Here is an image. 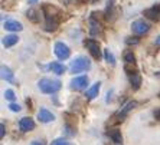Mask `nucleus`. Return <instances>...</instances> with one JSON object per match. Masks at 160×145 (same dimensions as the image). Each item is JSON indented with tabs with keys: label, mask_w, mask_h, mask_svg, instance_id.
<instances>
[{
	"label": "nucleus",
	"mask_w": 160,
	"mask_h": 145,
	"mask_svg": "<svg viewBox=\"0 0 160 145\" xmlns=\"http://www.w3.org/2000/svg\"><path fill=\"white\" fill-rule=\"evenodd\" d=\"M89 32H91V35L101 33V25H100V22H97L94 17L89 19Z\"/></svg>",
	"instance_id": "nucleus-13"
},
{
	"label": "nucleus",
	"mask_w": 160,
	"mask_h": 145,
	"mask_svg": "<svg viewBox=\"0 0 160 145\" xmlns=\"http://www.w3.org/2000/svg\"><path fill=\"white\" fill-rule=\"evenodd\" d=\"M154 116H156V119H159V118H160V109L154 111Z\"/></svg>",
	"instance_id": "nucleus-29"
},
{
	"label": "nucleus",
	"mask_w": 160,
	"mask_h": 145,
	"mask_svg": "<svg viewBox=\"0 0 160 145\" xmlns=\"http://www.w3.org/2000/svg\"><path fill=\"white\" fill-rule=\"evenodd\" d=\"M144 16H147V17L152 19V20H157V19H159V10H157L156 7L147 9V10H144Z\"/></svg>",
	"instance_id": "nucleus-19"
},
{
	"label": "nucleus",
	"mask_w": 160,
	"mask_h": 145,
	"mask_svg": "<svg viewBox=\"0 0 160 145\" xmlns=\"http://www.w3.org/2000/svg\"><path fill=\"white\" fill-rule=\"evenodd\" d=\"M126 42L128 43V45H137V43H138V39H137V37H128Z\"/></svg>",
	"instance_id": "nucleus-26"
},
{
	"label": "nucleus",
	"mask_w": 160,
	"mask_h": 145,
	"mask_svg": "<svg viewBox=\"0 0 160 145\" xmlns=\"http://www.w3.org/2000/svg\"><path fill=\"white\" fill-rule=\"evenodd\" d=\"M85 48L89 50V53L95 58V59H98L101 55V50H100V45H98V42H95L94 39H87L85 40Z\"/></svg>",
	"instance_id": "nucleus-6"
},
{
	"label": "nucleus",
	"mask_w": 160,
	"mask_h": 145,
	"mask_svg": "<svg viewBox=\"0 0 160 145\" xmlns=\"http://www.w3.org/2000/svg\"><path fill=\"white\" fill-rule=\"evenodd\" d=\"M30 145H45V142L43 141H33Z\"/></svg>",
	"instance_id": "nucleus-28"
},
{
	"label": "nucleus",
	"mask_w": 160,
	"mask_h": 145,
	"mask_svg": "<svg viewBox=\"0 0 160 145\" xmlns=\"http://www.w3.org/2000/svg\"><path fill=\"white\" fill-rule=\"evenodd\" d=\"M108 135H110V138L112 139V142H116L117 145H120L121 142H123V138H121V132H120L118 129H111L110 132H108Z\"/></svg>",
	"instance_id": "nucleus-17"
},
{
	"label": "nucleus",
	"mask_w": 160,
	"mask_h": 145,
	"mask_svg": "<svg viewBox=\"0 0 160 145\" xmlns=\"http://www.w3.org/2000/svg\"><path fill=\"white\" fill-rule=\"evenodd\" d=\"M39 89L43 93H55L61 89V82L56 81V79H48L43 78L39 81Z\"/></svg>",
	"instance_id": "nucleus-1"
},
{
	"label": "nucleus",
	"mask_w": 160,
	"mask_h": 145,
	"mask_svg": "<svg viewBox=\"0 0 160 145\" xmlns=\"http://www.w3.org/2000/svg\"><path fill=\"white\" fill-rule=\"evenodd\" d=\"M49 69L56 75H62L65 72V66L62 63H59V62H52V63L49 65Z\"/></svg>",
	"instance_id": "nucleus-16"
},
{
	"label": "nucleus",
	"mask_w": 160,
	"mask_h": 145,
	"mask_svg": "<svg viewBox=\"0 0 160 145\" xmlns=\"http://www.w3.org/2000/svg\"><path fill=\"white\" fill-rule=\"evenodd\" d=\"M104 58L110 65H116V58H114V55H112L111 52H110V49H105L104 50Z\"/></svg>",
	"instance_id": "nucleus-20"
},
{
	"label": "nucleus",
	"mask_w": 160,
	"mask_h": 145,
	"mask_svg": "<svg viewBox=\"0 0 160 145\" xmlns=\"http://www.w3.org/2000/svg\"><path fill=\"white\" fill-rule=\"evenodd\" d=\"M4 29L10 30V32H20L23 29V26L18 20H8V22H4Z\"/></svg>",
	"instance_id": "nucleus-9"
},
{
	"label": "nucleus",
	"mask_w": 160,
	"mask_h": 145,
	"mask_svg": "<svg viewBox=\"0 0 160 145\" xmlns=\"http://www.w3.org/2000/svg\"><path fill=\"white\" fill-rule=\"evenodd\" d=\"M149 29H150L149 23L144 22L143 19H138V20L133 22V25H131V30H133V33H136V35H144L149 32Z\"/></svg>",
	"instance_id": "nucleus-3"
},
{
	"label": "nucleus",
	"mask_w": 160,
	"mask_h": 145,
	"mask_svg": "<svg viewBox=\"0 0 160 145\" xmlns=\"http://www.w3.org/2000/svg\"><path fill=\"white\" fill-rule=\"evenodd\" d=\"M55 55L58 56L59 59H68L69 55H71V50H69V48H68L65 43L58 42V43H55Z\"/></svg>",
	"instance_id": "nucleus-4"
},
{
	"label": "nucleus",
	"mask_w": 160,
	"mask_h": 145,
	"mask_svg": "<svg viewBox=\"0 0 160 145\" xmlns=\"http://www.w3.org/2000/svg\"><path fill=\"white\" fill-rule=\"evenodd\" d=\"M9 109H10L12 112H19L20 111V106H19L18 104H10L9 105Z\"/></svg>",
	"instance_id": "nucleus-25"
},
{
	"label": "nucleus",
	"mask_w": 160,
	"mask_h": 145,
	"mask_svg": "<svg viewBox=\"0 0 160 145\" xmlns=\"http://www.w3.org/2000/svg\"><path fill=\"white\" fill-rule=\"evenodd\" d=\"M4 137V124H0V138Z\"/></svg>",
	"instance_id": "nucleus-27"
},
{
	"label": "nucleus",
	"mask_w": 160,
	"mask_h": 145,
	"mask_svg": "<svg viewBox=\"0 0 160 145\" xmlns=\"http://www.w3.org/2000/svg\"><path fill=\"white\" fill-rule=\"evenodd\" d=\"M136 106H137V102H133V101H131V102H128V104L124 105L123 108H121V109L118 111V114H117V116L120 118V121H123L121 118H124V116H126L127 114H128V112L131 111V109L136 108Z\"/></svg>",
	"instance_id": "nucleus-11"
},
{
	"label": "nucleus",
	"mask_w": 160,
	"mask_h": 145,
	"mask_svg": "<svg viewBox=\"0 0 160 145\" xmlns=\"http://www.w3.org/2000/svg\"><path fill=\"white\" fill-rule=\"evenodd\" d=\"M28 17L30 19V20H32V22H36L38 20V17H36V12L33 10V9H30V10H28Z\"/></svg>",
	"instance_id": "nucleus-24"
},
{
	"label": "nucleus",
	"mask_w": 160,
	"mask_h": 145,
	"mask_svg": "<svg viewBox=\"0 0 160 145\" xmlns=\"http://www.w3.org/2000/svg\"><path fill=\"white\" fill-rule=\"evenodd\" d=\"M4 98L8 101H15V92L12 89H8L6 92H4Z\"/></svg>",
	"instance_id": "nucleus-23"
},
{
	"label": "nucleus",
	"mask_w": 160,
	"mask_h": 145,
	"mask_svg": "<svg viewBox=\"0 0 160 145\" xmlns=\"http://www.w3.org/2000/svg\"><path fill=\"white\" fill-rule=\"evenodd\" d=\"M124 60H126L127 65H134V62H136V56L133 55V52H126L124 53Z\"/></svg>",
	"instance_id": "nucleus-21"
},
{
	"label": "nucleus",
	"mask_w": 160,
	"mask_h": 145,
	"mask_svg": "<svg viewBox=\"0 0 160 145\" xmlns=\"http://www.w3.org/2000/svg\"><path fill=\"white\" fill-rule=\"evenodd\" d=\"M89 68H91V62H89V59H87L85 56H78V58H75V59L71 62V65H69V71H71L72 73H79V72L88 71Z\"/></svg>",
	"instance_id": "nucleus-2"
},
{
	"label": "nucleus",
	"mask_w": 160,
	"mask_h": 145,
	"mask_svg": "<svg viewBox=\"0 0 160 145\" xmlns=\"http://www.w3.org/2000/svg\"><path fill=\"white\" fill-rule=\"evenodd\" d=\"M58 27V20L55 19V16L52 15H46V23H45V29L48 32H53Z\"/></svg>",
	"instance_id": "nucleus-12"
},
{
	"label": "nucleus",
	"mask_w": 160,
	"mask_h": 145,
	"mask_svg": "<svg viewBox=\"0 0 160 145\" xmlns=\"http://www.w3.org/2000/svg\"><path fill=\"white\" fill-rule=\"evenodd\" d=\"M100 89H101V83H100V82H95V83H94L89 89H87V92H85L87 99H94L95 96H98Z\"/></svg>",
	"instance_id": "nucleus-10"
},
{
	"label": "nucleus",
	"mask_w": 160,
	"mask_h": 145,
	"mask_svg": "<svg viewBox=\"0 0 160 145\" xmlns=\"http://www.w3.org/2000/svg\"><path fill=\"white\" fill-rule=\"evenodd\" d=\"M33 3H36V0H29V4H33Z\"/></svg>",
	"instance_id": "nucleus-30"
},
{
	"label": "nucleus",
	"mask_w": 160,
	"mask_h": 145,
	"mask_svg": "<svg viewBox=\"0 0 160 145\" xmlns=\"http://www.w3.org/2000/svg\"><path fill=\"white\" fill-rule=\"evenodd\" d=\"M51 145H71V144H69L67 139H63V138H58V139H55Z\"/></svg>",
	"instance_id": "nucleus-22"
},
{
	"label": "nucleus",
	"mask_w": 160,
	"mask_h": 145,
	"mask_svg": "<svg viewBox=\"0 0 160 145\" xmlns=\"http://www.w3.org/2000/svg\"><path fill=\"white\" fill-rule=\"evenodd\" d=\"M19 40V37L16 35H8V36L3 37V46L4 48H10V46L16 45Z\"/></svg>",
	"instance_id": "nucleus-14"
},
{
	"label": "nucleus",
	"mask_w": 160,
	"mask_h": 145,
	"mask_svg": "<svg viewBox=\"0 0 160 145\" xmlns=\"http://www.w3.org/2000/svg\"><path fill=\"white\" fill-rule=\"evenodd\" d=\"M130 83H131V86H133L134 89H138L140 88V85H142V76L138 73H131L130 75Z\"/></svg>",
	"instance_id": "nucleus-15"
},
{
	"label": "nucleus",
	"mask_w": 160,
	"mask_h": 145,
	"mask_svg": "<svg viewBox=\"0 0 160 145\" xmlns=\"http://www.w3.org/2000/svg\"><path fill=\"white\" fill-rule=\"evenodd\" d=\"M88 85V78L87 76H77L71 81V89L74 91H82Z\"/></svg>",
	"instance_id": "nucleus-5"
},
{
	"label": "nucleus",
	"mask_w": 160,
	"mask_h": 145,
	"mask_svg": "<svg viewBox=\"0 0 160 145\" xmlns=\"http://www.w3.org/2000/svg\"><path fill=\"white\" fill-rule=\"evenodd\" d=\"M19 128H20L22 132H29V131H32L35 128V121L32 118L25 116V118H22L19 121Z\"/></svg>",
	"instance_id": "nucleus-7"
},
{
	"label": "nucleus",
	"mask_w": 160,
	"mask_h": 145,
	"mask_svg": "<svg viewBox=\"0 0 160 145\" xmlns=\"http://www.w3.org/2000/svg\"><path fill=\"white\" fill-rule=\"evenodd\" d=\"M0 71H2V78L4 79V81H8V82H13V73H12V71L9 69L8 66H2L0 68Z\"/></svg>",
	"instance_id": "nucleus-18"
},
{
	"label": "nucleus",
	"mask_w": 160,
	"mask_h": 145,
	"mask_svg": "<svg viewBox=\"0 0 160 145\" xmlns=\"http://www.w3.org/2000/svg\"><path fill=\"white\" fill-rule=\"evenodd\" d=\"M38 118H39V121H41V122L48 124V122H52L53 119H55V115H53L52 112H49L48 109L41 108V109H39V112H38Z\"/></svg>",
	"instance_id": "nucleus-8"
}]
</instances>
